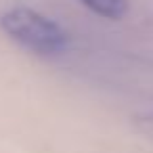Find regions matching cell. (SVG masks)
<instances>
[{
  "mask_svg": "<svg viewBox=\"0 0 153 153\" xmlns=\"http://www.w3.org/2000/svg\"><path fill=\"white\" fill-rule=\"evenodd\" d=\"M134 128L149 140H153V113H143V115H134L132 120Z\"/></svg>",
  "mask_w": 153,
  "mask_h": 153,
  "instance_id": "cell-3",
  "label": "cell"
},
{
  "mask_svg": "<svg viewBox=\"0 0 153 153\" xmlns=\"http://www.w3.org/2000/svg\"><path fill=\"white\" fill-rule=\"evenodd\" d=\"M0 30L25 51L42 57L61 55L69 46V34L57 21L32 9L7 11L0 17Z\"/></svg>",
  "mask_w": 153,
  "mask_h": 153,
  "instance_id": "cell-1",
  "label": "cell"
},
{
  "mask_svg": "<svg viewBox=\"0 0 153 153\" xmlns=\"http://www.w3.org/2000/svg\"><path fill=\"white\" fill-rule=\"evenodd\" d=\"M80 2L105 19H122L128 11V0H80Z\"/></svg>",
  "mask_w": 153,
  "mask_h": 153,
  "instance_id": "cell-2",
  "label": "cell"
}]
</instances>
